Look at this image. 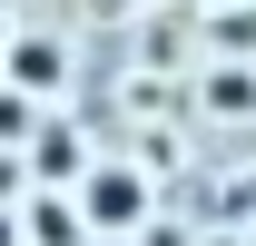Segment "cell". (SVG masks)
<instances>
[{"label":"cell","mask_w":256,"mask_h":246,"mask_svg":"<svg viewBox=\"0 0 256 246\" xmlns=\"http://www.w3.org/2000/svg\"><path fill=\"white\" fill-rule=\"evenodd\" d=\"M79 226H89L79 207H40V226H30V236H40V246H79Z\"/></svg>","instance_id":"3957f363"},{"label":"cell","mask_w":256,"mask_h":246,"mask_svg":"<svg viewBox=\"0 0 256 246\" xmlns=\"http://www.w3.org/2000/svg\"><path fill=\"white\" fill-rule=\"evenodd\" d=\"M0 246H10V226H0Z\"/></svg>","instance_id":"8992f818"},{"label":"cell","mask_w":256,"mask_h":246,"mask_svg":"<svg viewBox=\"0 0 256 246\" xmlns=\"http://www.w3.org/2000/svg\"><path fill=\"white\" fill-rule=\"evenodd\" d=\"M226 10H236V0H226Z\"/></svg>","instance_id":"52a82bcc"},{"label":"cell","mask_w":256,"mask_h":246,"mask_svg":"<svg viewBox=\"0 0 256 246\" xmlns=\"http://www.w3.org/2000/svg\"><path fill=\"white\" fill-rule=\"evenodd\" d=\"M79 216H89L98 236L148 226V178H138V168H89V178H79Z\"/></svg>","instance_id":"6da1fadb"},{"label":"cell","mask_w":256,"mask_h":246,"mask_svg":"<svg viewBox=\"0 0 256 246\" xmlns=\"http://www.w3.org/2000/svg\"><path fill=\"white\" fill-rule=\"evenodd\" d=\"M207 98L236 118V108H256V79H246V69H226V79H207Z\"/></svg>","instance_id":"277c9868"},{"label":"cell","mask_w":256,"mask_h":246,"mask_svg":"<svg viewBox=\"0 0 256 246\" xmlns=\"http://www.w3.org/2000/svg\"><path fill=\"white\" fill-rule=\"evenodd\" d=\"M40 168H50V178H79V148H69L60 128H50V138H40Z\"/></svg>","instance_id":"5b68a950"},{"label":"cell","mask_w":256,"mask_h":246,"mask_svg":"<svg viewBox=\"0 0 256 246\" xmlns=\"http://www.w3.org/2000/svg\"><path fill=\"white\" fill-rule=\"evenodd\" d=\"M10 79H20V89H50V79H60V50H50V40H20V50H10Z\"/></svg>","instance_id":"7a4b0ae2"}]
</instances>
